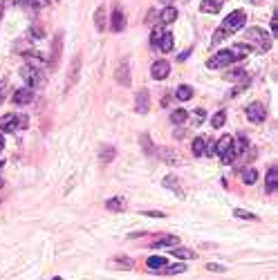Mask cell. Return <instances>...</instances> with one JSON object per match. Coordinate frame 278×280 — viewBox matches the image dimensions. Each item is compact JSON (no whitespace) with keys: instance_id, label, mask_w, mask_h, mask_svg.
<instances>
[{"instance_id":"484cf974","label":"cell","mask_w":278,"mask_h":280,"mask_svg":"<svg viewBox=\"0 0 278 280\" xmlns=\"http://www.w3.org/2000/svg\"><path fill=\"white\" fill-rule=\"evenodd\" d=\"M204 148H207V137H195L193 139V155L195 157H202L204 155Z\"/></svg>"},{"instance_id":"1f68e13d","label":"cell","mask_w":278,"mask_h":280,"mask_svg":"<svg viewBox=\"0 0 278 280\" xmlns=\"http://www.w3.org/2000/svg\"><path fill=\"white\" fill-rule=\"evenodd\" d=\"M224 121H227V112H224V110H218V112L211 117V125H213V128H222Z\"/></svg>"},{"instance_id":"f1b7e54d","label":"cell","mask_w":278,"mask_h":280,"mask_svg":"<svg viewBox=\"0 0 278 280\" xmlns=\"http://www.w3.org/2000/svg\"><path fill=\"white\" fill-rule=\"evenodd\" d=\"M175 96H177L180 101L193 99V88H191V85H180V88H177V92H175Z\"/></svg>"},{"instance_id":"e575fe53","label":"cell","mask_w":278,"mask_h":280,"mask_svg":"<svg viewBox=\"0 0 278 280\" xmlns=\"http://www.w3.org/2000/svg\"><path fill=\"white\" fill-rule=\"evenodd\" d=\"M171 253L177 255V258H182V260H191V258H195V253L191 249H171Z\"/></svg>"},{"instance_id":"4dcf8cb0","label":"cell","mask_w":278,"mask_h":280,"mask_svg":"<svg viewBox=\"0 0 278 280\" xmlns=\"http://www.w3.org/2000/svg\"><path fill=\"white\" fill-rule=\"evenodd\" d=\"M41 3H43V0H21V5L27 9V12H32V16H36V14H38Z\"/></svg>"},{"instance_id":"836d02e7","label":"cell","mask_w":278,"mask_h":280,"mask_svg":"<svg viewBox=\"0 0 278 280\" xmlns=\"http://www.w3.org/2000/svg\"><path fill=\"white\" fill-rule=\"evenodd\" d=\"M186 119H189V112H186V110H175V112L171 114V121L177 123V125L186 123Z\"/></svg>"},{"instance_id":"ffe728a7","label":"cell","mask_w":278,"mask_h":280,"mask_svg":"<svg viewBox=\"0 0 278 280\" xmlns=\"http://www.w3.org/2000/svg\"><path fill=\"white\" fill-rule=\"evenodd\" d=\"M224 79H227V81H236V83H247L249 74L244 70H231V72H227V74H224Z\"/></svg>"},{"instance_id":"60d3db41","label":"cell","mask_w":278,"mask_h":280,"mask_svg":"<svg viewBox=\"0 0 278 280\" xmlns=\"http://www.w3.org/2000/svg\"><path fill=\"white\" fill-rule=\"evenodd\" d=\"M7 92H9V83H7V81H0V103H5Z\"/></svg>"},{"instance_id":"f907efd6","label":"cell","mask_w":278,"mask_h":280,"mask_svg":"<svg viewBox=\"0 0 278 280\" xmlns=\"http://www.w3.org/2000/svg\"><path fill=\"white\" fill-rule=\"evenodd\" d=\"M3 12H5V3H0V18H3Z\"/></svg>"},{"instance_id":"bcb514c9","label":"cell","mask_w":278,"mask_h":280,"mask_svg":"<svg viewBox=\"0 0 278 280\" xmlns=\"http://www.w3.org/2000/svg\"><path fill=\"white\" fill-rule=\"evenodd\" d=\"M144 215H151V218H164V213H160V211H146Z\"/></svg>"},{"instance_id":"ee69618b","label":"cell","mask_w":278,"mask_h":280,"mask_svg":"<svg viewBox=\"0 0 278 280\" xmlns=\"http://www.w3.org/2000/svg\"><path fill=\"white\" fill-rule=\"evenodd\" d=\"M207 269L209 271H224L227 267H222V264H218V262H211V264H207Z\"/></svg>"},{"instance_id":"f6af8a7d","label":"cell","mask_w":278,"mask_h":280,"mask_svg":"<svg viewBox=\"0 0 278 280\" xmlns=\"http://www.w3.org/2000/svg\"><path fill=\"white\" fill-rule=\"evenodd\" d=\"M191 52H193V50H191V47H189V50H186V52H182V54L180 56H177V61H186V59H189V56H191Z\"/></svg>"},{"instance_id":"9c48e42d","label":"cell","mask_w":278,"mask_h":280,"mask_svg":"<svg viewBox=\"0 0 278 280\" xmlns=\"http://www.w3.org/2000/svg\"><path fill=\"white\" fill-rule=\"evenodd\" d=\"M171 74V63L169 61H155L151 65V76L155 81H164Z\"/></svg>"},{"instance_id":"ab89813d","label":"cell","mask_w":278,"mask_h":280,"mask_svg":"<svg viewBox=\"0 0 278 280\" xmlns=\"http://www.w3.org/2000/svg\"><path fill=\"white\" fill-rule=\"evenodd\" d=\"M233 215H236V218H242V220H256V215L249 213V211H242V209L233 211Z\"/></svg>"},{"instance_id":"db71d44e","label":"cell","mask_w":278,"mask_h":280,"mask_svg":"<svg viewBox=\"0 0 278 280\" xmlns=\"http://www.w3.org/2000/svg\"><path fill=\"white\" fill-rule=\"evenodd\" d=\"M5 166V162H3V159H0V168H3Z\"/></svg>"},{"instance_id":"4316f807","label":"cell","mask_w":278,"mask_h":280,"mask_svg":"<svg viewBox=\"0 0 278 280\" xmlns=\"http://www.w3.org/2000/svg\"><path fill=\"white\" fill-rule=\"evenodd\" d=\"M94 25H97V32L105 30V9L103 7H97V12H94Z\"/></svg>"},{"instance_id":"c3c4849f","label":"cell","mask_w":278,"mask_h":280,"mask_svg":"<svg viewBox=\"0 0 278 280\" xmlns=\"http://www.w3.org/2000/svg\"><path fill=\"white\" fill-rule=\"evenodd\" d=\"M5 148V137H3V132H0V151Z\"/></svg>"},{"instance_id":"6da1fadb","label":"cell","mask_w":278,"mask_h":280,"mask_svg":"<svg viewBox=\"0 0 278 280\" xmlns=\"http://www.w3.org/2000/svg\"><path fill=\"white\" fill-rule=\"evenodd\" d=\"M249 52H251V47L249 45H244V43H236V45L229 47V50L215 52V54L207 61V67L209 70H222V67H227V65H231V63L244 59Z\"/></svg>"},{"instance_id":"44dd1931","label":"cell","mask_w":278,"mask_h":280,"mask_svg":"<svg viewBox=\"0 0 278 280\" xmlns=\"http://www.w3.org/2000/svg\"><path fill=\"white\" fill-rule=\"evenodd\" d=\"M139 139H142V146H144V153H146V155L148 157H153V155H155V144H153V139H151V134H148V132H144L142 134V137H139Z\"/></svg>"},{"instance_id":"277c9868","label":"cell","mask_w":278,"mask_h":280,"mask_svg":"<svg viewBox=\"0 0 278 280\" xmlns=\"http://www.w3.org/2000/svg\"><path fill=\"white\" fill-rule=\"evenodd\" d=\"M21 76H23V81H25L27 88H32V90L43 88V85L47 83L45 74H43V67H36V65H25L21 70Z\"/></svg>"},{"instance_id":"816d5d0a","label":"cell","mask_w":278,"mask_h":280,"mask_svg":"<svg viewBox=\"0 0 278 280\" xmlns=\"http://www.w3.org/2000/svg\"><path fill=\"white\" fill-rule=\"evenodd\" d=\"M5 186V180H3V177H0V188H3Z\"/></svg>"},{"instance_id":"d4e9b609","label":"cell","mask_w":278,"mask_h":280,"mask_svg":"<svg viewBox=\"0 0 278 280\" xmlns=\"http://www.w3.org/2000/svg\"><path fill=\"white\" fill-rule=\"evenodd\" d=\"M79 67H81V59H79V56H74V59H72V65H70V81H68L70 88L76 83V74H79Z\"/></svg>"},{"instance_id":"2e32d148","label":"cell","mask_w":278,"mask_h":280,"mask_svg":"<svg viewBox=\"0 0 278 280\" xmlns=\"http://www.w3.org/2000/svg\"><path fill=\"white\" fill-rule=\"evenodd\" d=\"M186 271V264L177 262V264H166V267H160L155 269V273H160V276H173V273H182Z\"/></svg>"},{"instance_id":"8992f818","label":"cell","mask_w":278,"mask_h":280,"mask_svg":"<svg viewBox=\"0 0 278 280\" xmlns=\"http://www.w3.org/2000/svg\"><path fill=\"white\" fill-rule=\"evenodd\" d=\"M23 128H27L25 114H5V117H0V132H18Z\"/></svg>"},{"instance_id":"cb8c5ba5","label":"cell","mask_w":278,"mask_h":280,"mask_svg":"<svg viewBox=\"0 0 278 280\" xmlns=\"http://www.w3.org/2000/svg\"><path fill=\"white\" fill-rule=\"evenodd\" d=\"M164 25H155V30H153V34H151V47H160V41H162V36H164Z\"/></svg>"},{"instance_id":"e0dca14e","label":"cell","mask_w":278,"mask_h":280,"mask_svg":"<svg viewBox=\"0 0 278 280\" xmlns=\"http://www.w3.org/2000/svg\"><path fill=\"white\" fill-rule=\"evenodd\" d=\"M180 244V238L177 235H164V238H160L157 242L151 244V249H164V247H177Z\"/></svg>"},{"instance_id":"8d00e7d4","label":"cell","mask_w":278,"mask_h":280,"mask_svg":"<svg viewBox=\"0 0 278 280\" xmlns=\"http://www.w3.org/2000/svg\"><path fill=\"white\" fill-rule=\"evenodd\" d=\"M112 264H114L117 269H130V267H132V260H130V258H114Z\"/></svg>"},{"instance_id":"74e56055","label":"cell","mask_w":278,"mask_h":280,"mask_svg":"<svg viewBox=\"0 0 278 280\" xmlns=\"http://www.w3.org/2000/svg\"><path fill=\"white\" fill-rule=\"evenodd\" d=\"M30 34H32V38H34V41H41V38L45 36V32H43L41 25H32L30 27Z\"/></svg>"},{"instance_id":"7dc6e473","label":"cell","mask_w":278,"mask_h":280,"mask_svg":"<svg viewBox=\"0 0 278 280\" xmlns=\"http://www.w3.org/2000/svg\"><path fill=\"white\" fill-rule=\"evenodd\" d=\"M151 21H157V12H155V9H151V12H148L146 23H151Z\"/></svg>"},{"instance_id":"b9f144b4","label":"cell","mask_w":278,"mask_h":280,"mask_svg":"<svg viewBox=\"0 0 278 280\" xmlns=\"http://www.w3.org/2000/svg\"><path fill=\"white\" fill-rule=\"evenodd\" d=\"M204 155H215V142L207 137V148H204Z\"/></svg>"},{"instance_id":"603a6c76","label":"cell","mask_w":278,"mask_h":280,"mask_svg":"<svg viewBox=\"0 0 278 280\" xmlns=\"http://www.w3.org/2000/svg\"><path fill=\"white\" fill-rule=\"evenodd\" d=\"M146 264H148V269H151V271H155V269H160V267H166V264H169V260L162 258V255H151V258L146 260Z\"/></svg>"},{"instance_id":"52a82bcc","label":"cell","mask_w":278,"mask_h":280,"mask_svg":"<svg viewBox=\"0 0 278 280\" xmlns=\"http://www.w3.org/2000/svg\"><path fill=\"white\" fill-rule=\"evenodd\" d=\"M244 114H247V119L251 123H262L267 119V108L262 103H258V101H253V103L247 105V110H244Z\"/></svg>"},{"instance_id":"8fae6325","label":"cell","mask_w":278,"mask_h":280,"mask_svg":"<svg viewBox=\"0 0 278 280\" xmlns=\"http://www.w3.org/2000/svg\"><path fill=\"white\" fill-rule=\"evenodd\" d=\"M110 30H112L114 34H119V32L126 30V16H123V12L119 7L114 9L112 16H110Z\"/></svg>"},{"instance_id":"83f0119b","label":"cell","mask_w":278,"mask_h":280,"mask_svg":"<svg viewBox=\"0 0 278 280\" xmlns=\"http://www.w3.org/2000/svg\"><path fill=\"white\" fill-rule=\"evenodd\" d=\"M240 177H242L244 184L251 186V184H256V182H258V171H256V168H247V171H242Z\"/></svg>"},{"instance_id":"f546056e","label":"cell","mask_w":278,"mask_h":280,"mask_svg":"<svg viewBox=\"0 0 278 280\" xmlns=\"http://www.w3.org/2000/svg\"><path fill=\"white\" fill-rule=\"evenodd\" d=\"M249 148V139H247V134H240L238 137V142H233V151H236V155H242L244 151Z\"/></svg>"},{"instance_id":"5bb4252c","label":"cell","mask_w":278,"mask_h":280,"mask_svg":"<svg viewBox=\"0 0 278 280\" xmlns=\"http://www.w3.org/2000/svg\"><path fill=\"white\" fill-rule=\"evenodd\" d=\"M222 5H224V0H202L200 9L204 14H220L222 12Z\"/></svg>"},{"instance_id":"d590c367","label":"cell","mask_w":278,"mask_h":280,"mask_svg":"<svg viewBox=\"0 0 278 280\" xmlns=\"http://www.w3.org/2000/svg\"><path fill=\"white\" fill-rule=\"evenodd\" d=\"M114 155H117V153H114V148H110V146H103L101 148V162L103 164H110L114 159Z\"/></svg>"},{"instance_id":"30bf717a","label":"cell","mask_w":278,"mask_h":280,"mask_svg":"<svg viewBox=\"0 0 278 280\" xmlns=\"http://www.w3.org/2000/svg\"><path fill=\"white\" fill-rule=\"evenodd\" d=\"M12 101H14L16 105H27V103H32V101H34V90H32V88H18L16 92H14Z\"/></svg>"},{"instance_id":"ac0fdd59","label":"cell","mask_w":278,"mask_h":280,"mask_svg":"<svg viewBox=\"0 0 278 280\" xmlns=\"http://www.w3.org/2000/svg\"><path fill=\"white\" fill-rule=\"evenodd\" d=\"M166 188H171V191L175 193L177 197H184V188L180 186V180H177L175 175H169V177H164V182H162Z\"/></svg>"},{"instance_id":"ba28073f","label":"cell","mask_w":278,"mask_h":280,"mask_svg":"<svg viewBox=\"0 0 278 280\" xmlns=\"http://www.w3.org/2000/svg\"><path fill=\"white\" fill-rule=\"evenodd\" d=\"M114 81H117V83H121L123 88H128V85H130V63H128V59L119 61L117 70H114Z\"/></svg>"},{"instance_id":"7402d4cb","label":"cell","mask_w":278,"mask_h":280,"mask_svg":"<svg viewBox=\"0 0 278 280\" xmlns=\"http://www.w3.org/2000/svg\"><path fill=\"white\" fill-rule=\"evenodd\" d=\"M173 45H175L173 34H171V32H164V36H162L160 47H157V50H160V52H171V50H173Z\"/></svg>"},{"instance_id":"7bdbcfd3","label":"cell","mask_w":278,"mask_h":280,"mask_svg":"<svg viewBox=\"0 0 278 280\" xmlns=\"http://www.w3.org/2000/svg\"><path fill=\"white\" fill-rule=\"evenodd\" d=\"M271 36H278V12H274V18H271Z\"/></svg>"},{"instance_id":"3957f363","label":"cell","mask_w":278,"mask_h":280,"mask_svg":"<svg viewBox=\"0 0 278 280\" xmlns=\"http://www.w3.org/2000/svg\"><path fill=\"white\" fill-rule=\"evenodd\" d=\"M244 41H249L253 45V50L265 54L271 50V34H267L262 27H247L244 32Z\"/></svg>"},{"instance_id":"9a60e30c","label":"cell","mask_w":278,"mask_h":280,"mask_svg":"<svg viewBox=\"0 0 278 280\" xmlns=\"http://www.w3.org/2000/svg\"><path fill=\"white\" fill-rule=\"evenodd\" d=\"M157 155H160L162 162H166V164H180V153L173 151V148H160Z\"/></svg>"},{"instance_id":"f5cc1de1","label":"cell","mask_w":278,"mask_h":280,"mask_svg":"<svg viewBox=\"0 0 278 280\" xmlns=\"http://www.w3.org/2000/svg\"><path fill=\"white\" fill-rule=\"evenodd\" d=\"M47 3H50V5H54V3H56V0H47Z\"/></svg>"},{"instance_id":"681fc988","label":"cell","mask_w":278,"mask_h":280,"mask_svg":"<svg viewBox=\"0 0 278 280\" xmlns=\"http://www.w3.org/2000/svg\"><path fill=\"white\" fill-rule=\"evenodd\" d=\"M249 3H253V5H262L265 0H249Z\"/></svg>"},{"instance_id":"4fadbf2b","label":"cell","mask_w":278,"mask_h":280,"mask_svg":"<svg viewBox=\"0 0 278 280\" xmlns=\"http://www.w3.org/2000/svg\"><path fill=\"white\" fill-rule=\"evenodd\" d=\"M276 188H278V168L271 166L269 171H267V175H265V191L274 193Z\"/></svg>"},{"instance_id":"d6a6232c","label":"cell","mask_w":278,"mask_h":280,"mask_svg":"<svg viewBox=\"0 0 278 280\" xmlns=\"http://www.w3.org/2000/svg\"><path fill=\"white\" fill-rule=\"evenodd\" d=\"M162 23H173V21H177V9L175 7H166L164 12H162Z\"/></svg>"},{"instance_id":"7a4b0ae2","label":"cell","mask_w":278,"mask_h":280,"mask_svg":"<svg viewBox=\"0 0 278 280\" xmlns=\"http://www.w3.org/2000/svg\"><path fill=\"white\" fill-rule=\"evenodd\" d=\"M244 23H247V14H244L242 9H236V12H231L222 21V25L215 30L213 38H211V45H220V41H224V38H229L231 34L240 32L242 27H244Z\"/></svg>"},{"instance_id":"d6986e66","label":"cell","mask_w":278,"mask_h":280,"mask_svg":"<svg viewBox=\"0 0 278 280\" xmlns=\"http://www.w3.org/2000/svg\"><path fill=\"white\" fill-rule=\"evenodd\" d=\"M105 209L112 211V213H121V211L126 209V200H123V197H110V200L105 202Z\"/></svg>"},{"instance_id":"7c38bea8","label":"cell","mask_w":278,"mask_h":280,"mask_svg":"<svg viewBox=\"0 0 278 280\" xmlns=\"http://www.w3.org/2000/svg\"><path fill=\"white\" fill-rule=\"evenodd\" d=\"M135 110L139 114H146L151 110V99H148V92L146 90H139L137 96H135Z\"/></svg>"},{"instance_id":"f35d334b","label":"cell","mask_w":278,"mask_h":280,"mask_svg":"<svg viewBox=\"0 0 278 280\" xmlns=\"http://www.w3.org/2000/svg\"><path fill=\"white\" fill-rule=\"evenodd\" d=\"M204 117H207V112H204V108H198V110H195V112H193V125H200V123H202L204 121Z\"/></svg>"},{"instance_id":"5b68a950","label":"cell","mask_w":278,"mask_h":280,"mask_svg":"<svg viewBox=\"0 0 278 280\" xmlns=\"http://www.w3.org/2000/svg\"><path fill=\"white\" fill-rule=\"evenodd\" d=\"M215 153L222 157V164H233L236 162V151H233V137L231 134H222V137L215 142Z\"/></svg>"}]
</instances>
